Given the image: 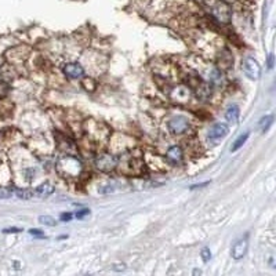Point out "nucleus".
Masks as SVG:
<instances>
[{"instance_id": "f3484780", "label": "nucleus", "mask_w": 276, "mask_h": 276, "mask_svg": "<svg viewBox=\"0 0 276 276\" xmlns=\"http://www.w3.org/2000/svg\"><path fill=\"white\" fill-rule=\"evenodd\" d=\"M15 195L18 196L19 199H24V200H28L30 199L32 196H35L33 190H27V189H17L15 190Z\"/></svg>"}, {"instance_id": "7ed1b4c3", "label": "nucleus", "mask_w": 276, "mask_h": 276, "mask_svg": "<svg viewBox=\"0 0 276 276\" xmlns=\"http://www.w3.org/2000/svg\"><path fill=\"white\" fill-rule=\"evenodd\" d=\"M242 69H243L245 75L251 80H257L258 77L261 76V67L257 59H254L253 57H246L243 59Z\"/></svg>"}, {"instance_id": "20e7f679", "label": "nucleus", "mask_w": 276, "mask_h": 276, "mask_svg": "<svg viewBox=\"0 0 276 276\" xmlns=\"http://www.w3.org/2000/svg\"><path fill=\"white\" fill-rule=\"evenodd\" d=\"M95 166L101 172H111L117 166V158L111 153H101L95 158Z\"/></svg>"}, {"instance_id": "dca6fc26", "label": "nucleus", "mask_w": 276, "mask_h": 276, "mask_svg": "<svg viewBox=\"0 0 276 276\" xmlns=\"http://www.w3.org/2000/svg\"><path fill=\"white\" fill-rule=\"evenodd\" d=\"M272 120H274V116H265V117H262L261 120H260V129L262 130V131H267L268 129H269V126L272 124Z\"/></svg>"}, {"instance_id": "a211bd4d", "label": "nucleus", "mask_w": 276, "mask_h": 276, "mask_svg": "<svg viewBox=\"0 0 276 276\" xmlns=\"http://www.w3.org/2000/svg\"><path fill=\"white\" fill-rule=\"evenodd\" d=\"M39 222L43 224V225H47V227H54L57 224V221L53 218V217H50V216H40L39 217Z\"/></svg>"}, {"instance_id": "6e6552de", "label": "nucleus", "mask_w": 276, "mask_h": 276, "mask_svg": "<svg viewBox=\"0 0 276 276\" xmlns=\"http://www.w3.org/2000/svg\"><path fill=\"white\" fill-rule=\"evenodd\" d=\"M247 248V239H240V240H238V242L233 245V247L231 250V254H232V257L235 258V260H240V258H243L246 256Z\"/></svg>"}, {"instance_id": "0eeeda50", "label": "nucleus", "mask_w": 276, "mask_h": 276, "mask_svg": "<svg viewBox=\"0 0 276 276\" xmlns=\"http://www.w3.org/2000/svg\"><path fill=\"white\" fill-rule=\"evenodd\" d=\"M170 97H172L173 101H177V102H187L190 97L189 88L185 86L174 87L172 90V93H170Z\"/></svg>"}, {"instance_id": "f257e3e1", "label": "nucleus", "mask_w": 276, "mask_h": 276, "mask_svg": "<svg viewBox=\"0 0 276 276\" xmlns=\"http://www.w3.org/2000/svg\"><path fill=\"white\" fill-rule=\"evenodd\" d=\"M56 170L64 178H76L83 170V164L80 159L73 155H64L56 163Z\"/></svg>"}, {"instance_id": "aec40b11", "label": "nucleus", "mask_w": 276, "mask_h": 276, "mask_svg": "<svg viewBox=\"0 0 276 276\" xmlns=\"http://www.w3.org/2000/svg\"><path fill=\"white\" fill-rule=\"evenodd\" d=\"M13 195V192L7 188H0V199H6V198H10Z\"/></svg>"}, {"instance_id": "f03ea898", "label": "nucleus", "mask_w": 276, "mask_h": 276, "mask_svg": "<svg viewBox=\"0 0 276 276\" xmlns=\"http://www.w3.org/2000/svg\"><path fill=\"white\" fill-rule=\"evenodd\" d=\"M211 15L217 19L219 24H229L232 17V10L227 1L218 0L211 6Z\"/></svg>"}, {"instance_id": "4be33fe9", "label": "nucleus", "mask_w": 276, "mask_h": 276, "mask_svg": "<svg viewBox=\"0 0 276 276\" xmlns=\"http://www.w3.org/2000/svg\"><path fill=\"white\" fill-rule=\"evenodd\" d=\"M90 214V210L88 209H83L82 211H77L76 213V218H83L85 216Z\"/></svg>"}, {"instance_id": "39448f33", "label": "nucleus", "mask_w": 276, "mask_h": 276, "mask_svg": "<svg viewBox=\"0 0 276 276\" xmlns=\"http://www.w3.org/2000/svg\"><path fill=\"white\" fill-rule=\"evenodd\" d=\"M167 127H169V131L172 134H182L188 129V119L184 116H175V117L170 119Z\"/></svg>"}, {"instance_id": "c85d7f7f", "label": "nucleus", "mask_w": 276, "mask_h": 276, "mask_svg": "<svg viewBox=\"0 0 276 276\" xmlns=\"http://www.w3.org/2000/svg\"><path fill=\"white\" fill-rule=\"evenodd\" d=\"M222 1H227V3H231V1H235V0H222Z\"/></svg>"}, {"instance_id": "9b49d317", "label": "nucleus", "mask_w": 276, "mask_h": 276, "mask_svg": "<svg viewBox=\"0 0 276 276\" xmlns=\"http://www.w3.org/2000/svg\"><path fill=\"white\" fill-rule=\"evenodd\" d=\"M53 192H54V187L51 184H48V182H44V184L39 185L38 188L33 190L35 196H39V198H47Z\"/></svg>"}, {"instance_id": "c756f323", "label": "nucleus", "mask_w": 276, "mask_h": 276, "mask_svg": "<svg viewBox=\"0 0 276 276\" xmlns=\"http://www.w3.org/2000/svg\"><path fill=\"white\" fill-rule=\"evenodd\" d=\"M196 1H203V0H196Z\"/></svg>"}, {"instance_id": "2eb2a0df", "label": "nucleus", "mask_w": 276, "mask_h": 276, "mask_svg": "<svg viewBox=\"0 0 276 276\" xmlns=\"http://www.w3.org/2000/svg\"><path fill=\"white\" fill-rule=\"evenodd\" d=\"M248 135H250V134H248V133L242 134V135L239 137L238 140L235 141V144L232 145V148H231V151H232V152H236V151H238L239 148H242V146H243V144H245V143H246V141H247Z\"/></svg>"}, {"instance_id": "412c9836", "label": "nucleus", "mask_w": 276, "mask_h": 276, "mask_svg": "<svg viewBox=\"0 0 276 276\" xmlns=\"http://www.w3.org/2000/svg\"><path fill=\"white\" fill-rule=\"evenodd\" d=\"M202 258H203L204 262H207L210 258H211V253H210L209 248H203V250H202Z\"/></svg>"}, {"instance_id": "b1692460", "label": "nucleus", "mask_w": 276, "mask_h": 276, "mask_svg": "<svg viewBox=\"0 0 276 276\" xmlns=\"http://www.w3.org/2000/svg\"><path fill=\"white\" fill-rule=\"evenodd\" d=\"M29 233H30L32 236H43V233H42V231H40V229H30V231H29Z\"/></svg>"}, {"instance_id": "1a4fd4ad", "label": "nucleus", "mask_w": 276, "mask_h": 276, "mask_svg": "<svg viewBox=\"0 0 276 276\" xmlns=\"http://www.w3.org/2000/svg\"><path fill=\"white\" fill-rule=\"evenodd\" d=\"M64 73L67 75L69 79H80L85 75L83 68L80 67L77 62H69L64 67Z\"/></svg>"}, {"instance_id": "393cba45", "label": "nucleus", "mask_w": 276, "mask_h": 276, "mask_svg": "<svg viewBox=\"0 0 276 276\" xmlns=\"http://www.w3.org/2000/svg\"><path fill=\"white\" fill-rule=\"evenodd\" d=\"M109 192H114V187H102L101 189H100V193H109Z\"/></svg>"}, {"instance_id": "f8f14e48", "label": "nucleus", "mask_w": 276, "mask_h": 276, "mask_svg": "<svg viewBox=\"0 0 276 276\" xmlns=\"http://www.w3.org/2000/svg\"><path fill=\"white\" fill-rule=\"evenodd\" d=\"M167 159L172 163H178L182 159V151L180 146L174 145L167 151Z\"/></svg>"}, {"instance_id": "423d86ee", "label": "nucleus", "mask_w": 276, "mask_h": 276, "mask_svg": "<svg viewBox=\"0 0 276 276\" xmlns=\"http://www.w3.org/2000/svg\"><path fill=\"white\" fill-rule=\"evenodd\" d=\"M229 129L227 124L224 123H217L214 124L211 129L209 130V140L210 141H218V140H221V138H224L227 134H228Z\"/></svg>"}, {"instance_id": "5701e85b", "label": "nucleus", "mask_w": 276, "mask_h": 276, "mask_svg": "<svg viewBox=\"0 0 276 276\" xmlns=\"http://www.w3.org/2000/svg\"><path fill=\"white\" fill-rule=\"evenodd\" d=\"M72 217H73V216H72L71 213H62V214H61V219L65 221V222H67V221H71Z\"/></svg>"}, {"instance_id": "6ab92c4d", "label": "nucleus", "mask_w": 276, "mask_h": 276, "mask_svg": "<svg viewBox=\"0 0 276 276\" xmlns=\"http://www.w3.org/2000/svg\"><path fill=\"white\" fill-rule=\"evenodd\" d=\"M10 91V86L6 83V82H1L0 80V97H6L9 94Z\"/></svg>"}, {"instance_id": "ddd939ff", "label": "nucleus", "mask_w": 276, "mask_h": 276, "mask_svg": "<svg viewBox=\"0 0 276 276\" xmlns=\"http://www.w3.org/2000/svg\"><path fill=\"white\" fill-rule=\"evenodd\" d=\"M224 82V76H222V72L219 71L218 68L213 69L211 73H210V85L214 87H219Z\"/></svg>"}, {"instance_id": "9d476101", "label": "nucleus", "mask_w": 276, "mask_h": 276, "mask_svg": "<svg viewBox=\"0 0 276 276\" xmlns=\"http://www.w3.org/2000/svg\"><path fill=\"white\" fill-rule=\"evenodd\" d=\"M195 95H196L198 100H202V101L209 100L210 95H211V85L207 83V82L200 80L199 85L195 88Z\"/></svg>"}, {"instance_id": "4468645a", "label": "nucleus", "mask_w": 276, "mask_h": 276, "mask_svg": "<svg viewBox=\"0 0 276 276\" xmlns=\"http://www.w3.org/2000/svg\"><path fill=\"white\" fill-rule=\"evenodd\" d=\"M239 114H240V111H239L238 105H231V106H228L227 112H225V119H227L228 122L235 123V122L238 120Z\"/></svg>"}, {"instance_id": "cd10ccee", "label": "nucleus", "mask_w": 276, "mask_h": 276, "mask_svg": "<svg viewBox=\"0 0 276 276\" xmlns=\"http://www.w3.org/2000/svg\"><path fill=\"white\" fill-rule=\"evenodd\" d=\"M209 182H204V184H200V185H193V187H190V189H198V188H202V187H204V185H207Z\"/></svg>"}, {"instance_id": "bb28decb", "label": "nucleus", "mask_w": 276, "mask_h": 276, "mask_svg": "<svg viewBox=\"0 0 276 276\" xmlns=\"http://www.w3.org/2000/svg\"><path fill=\"white\" fill-rule=\"evenodd\" d=\"M272 67H274V56L269 54V57H268V68L271 69Z\"/></svg>"}, {"instance_id": "a878e982", "label": "nucleus", "mask_w": 276, "mask_h": 276, "mask_svg": "<svg viewBox=\"0 0 276 276\" xmlns=\"http://www.w3.org/2000/svg\"><path fill=\"white\" fill-rule=\"evenodd\" d=\"M3 232H4V233H17V232H21V229L19 228H9V229H4Z\"/></svg>"}]
</instances>
